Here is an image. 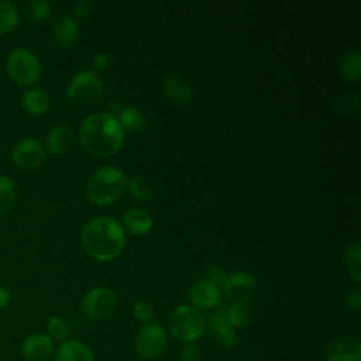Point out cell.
<instances>
[{
  "label": "cell",
  "instance_id": "cell-16",
  "mask_svg": "<svg viewBox=\"0 0 361 361\" xmlns=\"http://www.w3.org/2000/svg\"><path fill=\"white\" fill-rule=\"evenodd\" d=\"M209 333L224 348H231L237 341L235 330L227 323L224 312H216L210 314Z\"/></svg>",
  "mask_w": 361,
  "mask_h": 361
},
{
  "label": "cell",
  "instance_id": "cell-7",
  "mask_svg": "<svg viewBox=\"0 0 361 361\" xmlns=\"http://www.w3.org/2000/svg\"><path fill=\"white\" fill-rule=\"evenodd\" d=\"M11 161L23 171H35L45 164V147L34 138H24L17 141L10 151Z\"/></svg>",
  "mask_w": 361,
  "mask_h": 361
},
{
  "label": "cell",
  "instance_id": "cell-35",
  "mask_svg": "<svg viewBox=\"0 0 361 361\" xmlns=\"http://www.w3.org/2000/svg\"><path fill=\"white\" fill-rule=\"evenodd\" d=\"M226 278H227V274L224 272V269H221L220 267H213V268H210V271H209V278L207 279H210L213 283H223L224 281H226Z\"/></svg>",
  "mask_w": 361,
  "mask_h": 361
},
{
  "label": "cell",
  "instance_id": "cell-32",
  "mask_svg": "<svg viewBox=\"0 0 361 361\" xmlns=\"http://www.w3.org/2000/svg\"><path fill=\"white\" fill-rule=\"evenodd\" d=\"M180 360L182 361H202L200 348L195 343H185L180 350Z\"/></svg>",
  "mask_w": 361,
  "mask_h": 361
},
{
  "label": "cell",
  "instance_id": "cell-38",
  "mask_svg": "<svg viewBox=\"0 0 361 361\" xmlns=\"http://www.w3.org/2000/svg\"><path fill=\"white\" fill-rule=\"evenodd\" d=\"M107 113L109 114H111L113 116V113H120L121 111V104H120V102L118 100H110L109 102V104H107Z\"/></svg>",
  "mask_w": 361,
  "mask_h": 361
},
{
  "label": "cell",
  "instance_id": "cell-11",
  "mask_svg": "<svg viewBox=\"0 0 361 361\" xmlns=\"http://www.w3.org/2000/svg\"><path fill=\"white\" fill-rule=\"evenodd\" d=\"M221 286L226 296L233 302H250L255 289V281L245 272L234 271L233 274L227 275Z\"/></svg>",
  "mask_w": 361,
  "mask_h": 361
},
{
  "label": "cell",
  "instance_id": "cell-15",
  "mask_svg": "<svg viewBox=\"0 0 361 361\" xmlns=\"http://www.w3.org/2000/svg\"><path fill=\"white\" fill-rule=\"evenodd\" d=\"M54 361H94L93 351L80 340H63L54 353Z\"/></svg>",
  "mask_w": 361,
  "mask_h": 361
},
{
  "label": "cell",
  "instance_id": "cell-29",
  "mask_svg": "<svg viewBox=\"0 0 361 361\" xmlns=\"http://www.w3.org/2000/svg\"><path fill=\"white\" fill-rule=\"evenodd\" d=\"M69 334V326L65 319L59 316H51L47 322V336H49L52 340H66Z\"/></svg>",
  "mask_w": 361,
  "mask_h": 361
},
{
  "label": "cell",
  "instance_id": "cell-18",
  "mask_svg": "<svg viewBox=\"0 0 361 361\" xmlns=\"http://www.w3.org/2000/svg\"><path fill=\"white\" fill-rule=\"evenodd\" d=\"M162 85L166 96L176 104H186L192 97V87L189 82L178 73L166 75Z\"/></svg>",
  "mask_w": 361,
  "mask_h": 361
},
{
  "label": "cell",
  "instance_id": "cell-10",
  "mask_svg": "<svg viewBox=\"0 0 361 361\" xmlns=\"http://www.w3.org/2000/svg\"><path fill=\"white\" fill-rule=\"evenodd\" d=\"M20 353L27 361H48L55 353L54 340L45 333H31L21 341Z\"/></svg>",
  "mask_w": 361,
  "mask_h": 361
},
{
  "label": "cell",
  "instance_id": "cell-31",
  "mask_svg": "<svg viewBox=\"0 0 361 361\" xmlns=\"http://www.w3.org/2000/svg\"><path fill=\"white\" fill-rule=\"evenodd\" d=\"M133 316H134L138 322H141V323H144V324H148V323L152 320V317H154V309H152V306H151L149 302H147V300H138V302H135L134 306H133Z\"/></svg>",
  "mask_w": 361,
  "mask_h": 361
},
{
  "label": "cell",
  "instance_id": "cell-34",
  "mask_svg": "<svg viewBox=\"0 0 361 361\" xmlns=\"http://www.w3.org/2000/svg\"><path fill=\"white\" fill-rule=\"evenodd\" d=\"M93 1L90 0H79L73 4V13L76 17L79 18H86L90 13H92V8H93Z\"/></svg>",
  "mask_w": 361,
  "mask_h": 361
},
{
  "label": "cell",
  "instance_id": "cell-13",
  "mask_svg": "<svg viewBox=\"0 0 361 361\" xmlns=\"http://www.w3.org/2000/svg\"><path fill=\"white\" fill-rule=\"evenodd\" d=\"M189 299L197 309H210L219 303L220 289L210 279L203 278L192 285Z\"/></svg>",
  "mask_w": 361,
  "mask_h": 361
},
{
  "label": "cell",
  "instance_id": "cell-14",
  "mask_svg": "<svg viewBox=\"0 0 361 361\" xmlns=\"http://www.w3.org/2000/svg\"><path fill=\"white\" fill-rule=\"evenodd\" d=\"M51 34H52V38L55 39V42L61 48H71L79 37L78 21L68 14L59 16L52 23Z\"/></svg>",
  "mask_w": 361,
  "mask_h": 361
},
{
  "label": "cell",
  "instance_id": "cell-33",
  "mask_svg": "<svg viewBox=\"0 0 361 361\" xmlns=\"http://www.w3.org/2000/svg\"><path fill=\"white\" fill-rule=\"evenodd\" d=\"M344 303H345V307L348 310H353V312L360 310V307H361V290H360L358 286H355V288H353L347 292Z\"/></svg>",
  "mask_w": 361,
  "mask_h": 361
},
{
  "label": "cell",
  "instance_id": "cell-23",
  "mask_svg": "<svg viewBox=\"0 0 361 361\" xmlns=\"http://www.w3.org/2000/svg\"><path fill=\"white\" fill-rule=\"evenodd\" d=\"M360 257H361V243L360 240L353 241L347 245L343 259L347 274L354 279V282L361 281V268H360Z\"/></svg>",
  "mask_w": 361,
  "mask_h": 361
},
{
  "label": "cell",
  "instance_id": "cell-37",
  "mask_svg": "<svg viewBox=\"0 0 361 361\" xmlns=\"http://www.w3.org/2000/svg\"><path fill=\"white\" fill-rule=\"evenodd\" d=\"M10 300H11L10 289L7 286H4V285H0V309L8 306Z\"/></svg>",
  "mask_w": 361,
  "mask_h": 361
},
{
  "label": "cell",
  "instance_id": "cell-3",
  "mask_svg": "<svg viewBox=\"0 0 361 361\" xmlns=\"http://www.w3.org/2000/svg\"><path fill=\"white\" fill-rule=\"evenodd\" d=\"M127 185L126 175L116 166H102L93 171L85 185V193L90 203L104 206L117 200Z\"/></svg>",
  "mask_w": 361,
  "mask_h": 361
},
{
  "label": "cell",
  "instance_id": "cell-24",
  "mask_svg": "<svg viewBox=\"0 0 361 361\" xmlns=\"http://www.w3.org/2000/svg\"><path fill=\"white\" fill-rule=\"evenodd\" d=\"M118 123L121 128L128 130V131H138L145 126V114L142 110L134 106H128L121 109L118 113Z\"/></svg>",
  "mask_w": 361,
  "mask_h": 361
},
{
  "label": "cell",
  "instance_id": "cell-9",
  "mask_svg": "<svg viewBox=\"0 0 361 361\" xmlns=\"http://www.w3.org/2000/svg\"><path fill=\"white\" fill-rule=\"evenodd\" d=\"M117 307L116 293L104 286L90 289L83 298V310L85 313L94 319L103 320L113 314Z\"/></svg>",
  "mask_w": 361,
  "mask_h": 361
},
{
  "label": "cell",
  "instance_id": "cell-6",
  "mask_svg": "<svg viewBox=\"0 0 361 361\" xmlns=\"http://www.w3.org/2000/svg\"><path fill=\"white\" fill-rule=\"evenodd\" d=\"M103 89L102 79L93 71H82L76 73L65 89L66 99L73 104H86L93 102Z\"/></svg>",
  "mask_w": 361,
  "mask_h": 361
},
{
  "label": "cell",
  "instance_id": "cell-27",
  "mask_svg": "<svg viewBox=\"0 0 361 361\" xmlns=\"http://www.w3.org/2000/svg\"><path fill=\"white\" fill-rule=\"evenodd\" d=\"M16 202V186L13 180L6 176L0 175V216L7 213Z\"/></svg>",
  "mask_w": 361,
  "mask_h": 361
},
{
  "label": "cell",
  "instance_id": "cell-30",
  "mask_svg": "<svg viewBox=\"0 0 361 361\" xmlns=\"http://www.w3.org/2000/svg\"><path fill=\"white\" fill-rule=\"evenodd\" d=\"M358 104H360V96H347V97H341L333 102L331 104V110L338 113V114H354L358 110Z\"/></svg>",
  "mask_w": 361,
  "mask_h": 361
},
{
  "label": "cell",
  "instance_id": "cell-8",
  "mask_svg": "<svg viewBox=\"0 0 361 361\" xmlns=\"http://www.w3.org/2000/svg\"><path fill=\"white\" fill-rule=\"evenodd\" d=\"M135 350L144 358H157L166 348V331L161 324L148 323L137 333Z\"/></svg>",
  "mask_w": 361,
  "mask_h": 361
},
{
  "label": "cell",
  "instance_id": "cell-19",
  "mask_svg": "<svg viewBox=\"0 0 361 361\" xmlns=\"http://www.w3.org/2000/svg\"><path fill=\"white\" fill-rule=\"evenodd\" d=\"M23 109L31 116H41L49 107V94L42 87H30L21 97Z\"/></svg>",
  "mask_w": 361,
  "mask_h": 361
},
{
  "label": "cell",
  "instance_id": "cell-26",
  "mask_svg": "<svg viewBox=\"0 0 361 361\" xmlns=\"http://www.w3.org/2000/svg\"><path fill=\"white\" fill-rule=\"evenodd\" d=\"M130 195L133 199L138 202H145L149 200L154 196V188L149 180L141 176H134L127 182Z\"/></svg>",
  "mask_w": 361,
  "mask_h": 361
},
{
  "label": "cell",
  "instance_id": "cell-36",
  "mask_svg": "<svg viewBox=\"0 0 361 361\" xmlns=\"http://www.w3.org/2000/svg\"><path fill=\"white\" fill-rule=\"evenodd\" d=\"M110 63V55L109 54H97L94 58H93V66L97 69V71H106L107 66Z\"/></svg>",
  "mask_w": 361,
  "mask_h": 361
},
{
  "label": "cell",
  "instance_id": "cell-22",
  "mask_svg": "<svg viewBox=\"0 0 361 361\" xmlns=\"http://www.w3.org/2000/svg\"><path fill=\"white\" fill-rule=\"evenodd\" d=\"M224 314H226L227 323L233 329H237V327H244L245 324L250 323L252 312L248 302H233L230 307L224 312Z\"/></svg>",
  "mask_w": 361,
  "mask_h": 361
},
{
  "label": "cell",
  "instance_id": "cell-1",
  "mask_svg": "<svg viewBox=\"0 0 361 361\" xmlns=\"http://www.w3.org/2000/svg\"><path fill=\"white\" fill-rule=\"evenodd\" d=\"M124 140V130L118 120L109 113L87 116L79 127V141L86 152L94 157L116 154Z\"/></svg>",
  "mask_w": 361,
  "mask_h": 361
},
{
  "label": "cell",
  "instance_id": "cell-17",
  "mask_svg": "<svg viewBox=\"0 0 361 361\" xmlns=\"http://www.w3.org/2000/svg\"><path fill=\"white\" fill-rule=\"evenodd\" d=\"M75 141V134L72 127L68 124H59L54 127L45 138V151H49L51 154L59 155L71 151Z\"/></svg>",
  "mask_w": 361,
  "mask_h": 361
},
{
  "label": "cell",
  "instance_id": "cell-4",
  "mask_svg": "<svg viewBox=\"0 0 361 361\" xmlns=\"http://www.w3.org/2000/svg\"><path fill=\"white\" fill-rule=\"evenodd\" d=\"M204 329V314L193 305H180L169 316V330L178 341L193 343L202 337Z\"/></svg>",
  "mask_w": 361,
  "mask_h": 361
},
{
  "label": "cell",
  "instance_id": "cell-20",
  "mask_svg": "<svg viewBox=\"0 0 361 361\" xmlns=\"http://www.w3.org/2000/svg\"><path fill=\"white\" fill-rule=\"evenodd\" d=\"M123 224L133 234H145L152 227V217L144 209H130L123 214Z\"/></svg>",
  "mask_w": 361,
  "mask_h": 361
},
{
  "label": "cell",
  "instance_id": "cell-2",
  "mask_svg": "<svg viewBox=\"0 0 361 361\" xmlns=\"http://www.w3.org/2000/svg\"><path fill=\"white\" fill-rule=\"evenodd\" d=\"M82 245L92 258L110 261L118 257L126 245L124 228L110 217L93 219L83 228Z\"/></svg>",
  "mask_w": 361,
  "mask_h": 361
},
{
  "label": "cell",
  "instance_id": "cell-25",
  "mask_svg": "<svg viewBox=\"0 0 361 361\" xmlns=\"http://www.w3.org/2000/svg\"><path fill=\"white\" fill-rule=\"evenodd\" d=\"M340 73L348 82H355L361 75V52L354 49L348 52L340 62Z\"/></svg>",
  "mask_w": 361,
  "mask_h": 361
},
{
  "label": "cell",
  "instance_id": "cell-21",
  "mask_svg": "<svg viewBox=\"0 0 361 361\" xmlns=\"http://www.w3.org/2000/svg\"><path fill=\"white\" fill-rule=\"evenodd\" d=\"M20 21V11L16 3L0 0V37L11 32Z\"/></svg>",
  "mask_w": 361,
  "mask_h": 361
},
{
  "label": "cell",
  "instance_id": "cell-28",
  "mask_svg": "<svg viewBox=\"0 0 361 361\" xmlns=\"http://www.w3.org/2000/svg\"><path fill=\"white\" fill-rule=\"evenodd\" d=\"M49 11H51V4L45 0H32L25 6L27 17L32 23H42L49 16Z\"/></svg>",
  "mask_w": 361,
  "mask_h": 361
},
{
  "label": "cell",
  "instance_id": "cell-12",
  "mask_svg": "<svg viewBox=\"0 0 361 361\" xmlns=\"http://www.w3.org/2000/svg\"><path fill=\"white\" fill-rule=\"evenodd\" d=\"M324 358L326 361H361V343L355 337H338L327 345Z\"/></svg>",
  "mask_w": 361,
  "mask_h": 361
},
{
  "label": "cell",
  "instance_id": "cell-5",
  "mask_svg": "<svg viewBox=\"0 0 361 361\" xmlns=\"http://www.w3.org/2000/svg\"><path fill=\"white\" fill-rule=\"evenodd\" d=\"M6 71L14 83L30 86L39 79L41 63L32 51L27 48H16L6 59Z\"/></svg>",
  "mask_w": 361,
  "mask_h": 361
}]
</instances>
